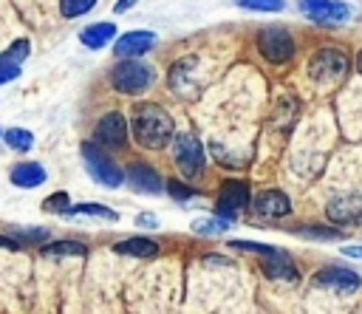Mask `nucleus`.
<instances>
[{
  "mask_svg": "<svg viewBox=\"0 0 362 314\" xmlns=\"http://www.w3.org/2000/svg\"><path fill=\"white\" fill-rule=\"evenodd\" d=\"M11 184L14 187H23V190H34L45 181V167L37 164V161H20L11 167Z\"/></svg>",
  "mask_w": 362,
  "mask_h": 314,
  "instance_id": "2eb2a0df",
  "label": "nucleus"
},
{
  "mask_svg": "<svg viewBox=\"0 0 362 314\" xmlns=\"http://www.w3.org/2000/svg\"><path fill=\"white\" fill-rule=\"evenodd\" d=\"M3 141H6L11 150L25 153V150H31V144H34V133L25 130V127H8V130L3 133Z\"/></svg>",
  "mask_w": 362,
  "mask_h": 314,
  "instance_id": "aec40b11",
  "label": "nucleus"
},
{
  "mask_svg": "<svg viewBox=\"0 0 362 314\" xmlns=\"http://www.w3.org/2000/svg\"><path fill=\"white\" fill-rule=\"evenodd\" d=\"M167 192H170V198H173V201H181V204H184V201H189V198L195 195V190H192V187H187V184H184V181H178V178H170V181H167Z\"/></svg>",
  "mask_w": 362,
  "mask_h": 314,
  "instance_id": "c85d7f7f",
  "label": "nucleus"
},
{
  "mask_svg": "<svg viewBox=\"0 0 362 314\" xmlns=\"http://www.w3.org/2000/svg\"><path fill=\"white\" fill-rule=\"evenodd\" d=\"M113 37H116V23H90L88 28H82V31H79L82 45H88L90 51L105 48Z\"/></svg>",
  "mask_w": 362,
  "mask_h": 314,
  "instance_id": "f3484780",
  "label": "nucleus"
},
{
  "mask_svg": "<svg viewBox=\"0 0 362 314\" xmlns=\"http://www.w3.org/2000/svg\"><path fill=\"white\" fill-rule=\"evenodd\" d=\"M297 235H303V238H320V240H337V238H339V229H328V226H314V223H308V226H300Z\"/></svg>",
  "mask_w": 362,
  "mask_h": 314,
  "instance_id": "bb28decb",
  "label": "nucleus"
},
{
  "mask_svg": "<svg viewBox=\"0 0 362 314\" xmlns=\"http://www.w3.org/2000/svg\"><path fill=\"white\" fill-rule=\"evenodd\" d=\"M255 212L260 218H283L291 212V201L280 190H263L255 195Z\"/></svg>",
  "mask_w": 362,
  "mask_h": 314,
  "instance_id": "4468645a",
  "label": "nucleus"
},
{
  "mask_svg": "<svg viewBox=\"0 0 362 314\" xmlns=\"http://www.w3.org/2000/svg\"><path fill=\"white\" fill-rule=\"evenodd\" d=\"M156 34L153 31H127L116 40L113 45V54L122 57V59H139L141 54H147L153 45H156Z\"/></svg>",
  "mask_w": 362,
  "mask_h": 314,
  "instance_id": "f8f14e48",
  "label": "nucleus"
},
{
  "mask_svg": "<svg viewBox=\"0 0 362 314\" xmlns=\"http://www.w3.org/2000/svg\"><path fill=\"white\" fill-rule=\"evenodd\" d=\"M0 249H20V240L8 238V235H0Z\"/></svg>",
  "mask_w": 362,
  "mask_h": 314,
  "instance_id": "473e14b6",
  "label": "nucleus"
},
{
  "mask_svg": "<svg viewBox=\"0 0 362 314\" xmlns=\"http://www.w3.org/2000/svg\"><path fill=\"white\" fill-rule=\"evenodd\" d=\"M300 11L320 25H339L351 17V6L342 0H300Z\"/></svg>",
  "mask_w": 362,
  "mask_h": 314,
  "instance_id": "0eeeda50",
  "label": "nucleus"
},
{
  "mask_svg": "<svg viewBox=\"0 0 362 314\" xmlns=\"http://www.w3.org/2000/svg\"><path fill=\"white\" fill-rule=\"evenodd\" d=\"M124 141H127V119L119 110H107L93 127V144L119 150V147H124Z\"/></svg>",
  "mask_w": 362,
  "mask_h": 314,
  "instance_id": "423d86ee",
  "label": "nucleus"
},
{
  "mask_svg": "<svg viewBox=\"0 0 362 314\" xmlns=\"http://www.w3.org/2000/svg\"><path fill=\"white\" fill-rule=\"evenodd\" d=\"M17 76H20V65H11V68H0V85L11 82V79H17Z\"/></svg>",
  "mask_w": 362,
  "mask_h": 314,
  "instance_id": "2f4dec72",
  "label": "nucleus"
},
{
  "mask_svg": "<svg viewBox=\"0 0 362 314\" xmlns=\"http://www.w3.org/2000/svg\"><path fill=\"white\" fill-rule=\"evenodd\" d=\"M0 136H3V133H0Z\"/></svg>",
  "mask_w": 362,
  "mask_h": 314,
  "instance_id": "4c0bfd02",
  "label": "nucleus"
},
{
  "mask_svg": "<svg viewBox=\"0 0 362 314\" xmlns=\"http://www.w3.org/2000/svg\"><path fill=\"white\" fill-rule=\"evenodd\" d=\"M325 215L334 223H359L362 221V195H337L325 204Z\"/></svg>",
  "mask_w": 362,
  "mask_h": 314,
  "instance_id": "ddd939ff",
  "label": "nucleus"
},
{
  "mask_svg": "<svg viewBox=\"0 0 362 314\" xmlns=\"http://www.w3.org/2000/svg\"><path fill=\"white\" fill-rule=\"evenodd\" d=\"M229 218H223V215H218V218H198V221H192V232H198V235H223L226 229H229Z\"/></svg>",
  "mask_w": 362,
  "mask_h": 314,
  "instance_id": "412c9836",
  "label": "nucleus"
},
{
  "mask_svg": "<svg viewBox=\"0 0 362 314\" xmlns=\"http://www.w3.org/2000/svg\"><path fill=\"white\" fill-rule=\"evenodd\" d=\"M42 255H48V257H65V255L82 257V255H85V243H79V240H54V243H42Z\"/></svg>",
  "mask_w": 362,
  "mask_h": 314,
  "instance_id": "6ab92c4d",
  "label": "nucleus"
},
{
  "mask_svg": "<svg viewBox=\"0 0 362 314\" xmlns=\"http://www.w3.org/2000/svg\"><path fill=\"white\" fill-rule=\"evenodd\" d=\"M130 130H133V139L147 147V150H161L173 141L175 136V124H173V116L156 105V102H139L133 110H130Z\"/></svg>",
  "mask_w": 362,
  "mask_h": 314,
  "instance_id": "f257e3e1",
  "label": "nucleus"
},
{
  "mask_svg": "<svg viewBox=\"0 0 362 314\" xmlns=\"http://www.w3.org/2000/svg\"><path fill=\"white\" fill-rule=\"evenodd\" d=\"M229 249H240V252H255L260 257H269L277 252V246H269V243H255V240H229Z\"/></svg>",
  "mask_w": 362,
  "mask_h": 314,
  "instance_id": "393cba45",
  "label": "nucleus"
},
{
  "mask_svg": "<svg viewBox=\"0 0 362 314\" xmlns=\"http://www.w3.org/2000/svg\"><path fill=\"white\" fill-rule=\"evenodd\" d=\"M71 212L74 215H93L102 221H119V212L110 207H102V204H76V207H71Z\"/></svg>",
  "mask_w": 362,
  "mask_h": 314,
  "instance_id": "5701e85b",
  "label": "nucleus"
},
{
  "mask_svg": "<svg viewBox=\"0 0 362 314\" xmlns=\"http://www.w3.org/2000/svg\"><path fill=\"white\" fill-rule=\"evenodd\" d=\"M110 85L124 96H141L153 85V68L141 59H122L110 71Z\"/></svg>",
  "mask_w": 362,
  "mask_h": 314,
  "instance_id": "f03ea898",
  "label": "nucleus"
},
{
  "mask_svg": "<svg viewBox=\"0 0 362 314\" xmlns=\"http://www.w3.org/2000/svg\"><path fill=\"white\" fill-rule=\"evenodd\" d=\"M82 161H85V170L90 173V178L99 181L102 187H110V190L122 187V181H124L122 167H119L107 153H102L99 144L85 141V144H82Z\"/></svg>",
  "mask_w": 362,
  "mask_h": 314,
  "instance_id": "20e7f679",
  "label": "nucleus"
},
{
  "mask_svg": "<svg viewBox=\"0 0 362 314\" xmlns=\"http://www.w3.org/2000/svg\"><path fill=\"white\" fill-rule=\"evenodd\" d=\"M257 51L272 65H283L294 57V37L283 25H266L257 31Z\"/></svg>",
  "mask_w": 362,
  "mask_h": 314,
  "instance_id": "39448f33",
  "label": "nucleus"
},
{
  "mask_svg": "<svg viewBox=\"0 0 362 314\" xmlns=\"http://www.w3.org/2000/svg\"><path fill=\"white\" fill-rule=\"evenodd\" d=\"M124 181L130 184V190L144 192V195H156V192L164 190V178H161V173H158L156 167L144 164V161H133V164L127 167V173H124Z\"/></svg>",
  "mask_w": 362,
  "mask_h": 314,
  "instance_id": "9d476101",
  "label": "nucleus"
},
{
  "mask_svg": "<svg viewBox=\"0 0 362 314\" xmlns=\"http://www.w3.org/2000/svg\"><path fill=\"white\" fill-rule=\"evenodd\" d=\"M238 6L243 8H252V11H283V0H235Z\"/></svg>",
  "mask_w": 362,
  "mask_h": 314,
  "instance_id": "c756f323",
  "label": "nucleus"
},
{
  "mask_svg": "<svg viewBox=\"0 0 362 314\" xmlns=\"http://www.w3.org/2000/svg\"><path fill=\"white\" fill-rule=\"evenodd\" d=\"M136 6V0H116V6H113V11L116 14H124L127 8H133Z\"/></svg>",
  "mask_w": 362,
  "mask_h": 314,
  "instance_id": "f704fd0d",
  "label": "nucleus"
},
{
  "mask_svg": "<svg viewBox=\"0 0 362 314\" xmlns=\"http://www.w3.org/2000/svg\"><path fill=\"white\" fill-rule=\"evenodd\" d=\"M246 204H249V184H246V181L229 178V181L221 184V190H218V212H221L223 218L232 221Z\"/></svg>",
  "mask_w": 362,
  "mask_h": 314,
  "instance_id": "1a4fd4ad",
  "label": "nucleus"
},
{
  "mask_svg": "<svg viewBox=\"0 0 362 314\" xmlns=\"http://www.w3.org/2000/svg\"><path fill=\"white\" fill-rule=\"evenodd\" d=\"M42 207H45L48 212L68 215V212H71V198H68V192H54V195H48V198L42 201Z\"/></svg>",
  "mask_w": 362,
  "mask_h": 314,
  "instance_id": "a878e982",
  "label": "nucleus"
},
{
  "mask_svg": "<svg viewBox=\"0 0 362 314\" xmlns=\"http://www.w3.org/2000/svg\"><path fill=\"white\" fill-rule=\"evenodd\" d=\"M356 68H359V74H362V51L356 54Z\"/></svg>",
  "mask_w": 362,
  "mask_h": 314,
  "instance_id": "e433bc0d",
  "label": "nucleus"
},
{
  "mask_svg": "<svg viewBox=\"0 0 362 314\" xmlns=\"http://www.w3.org/2000/svg\"><path fill=\"white\" fill-rule=\"evenodd\" d=\"M28 40H17V42H11L3 54H0V68H11V65H20L25 57H28Z\"/></svg>",
  "mask_w": 362,
  "mask_h": 314,
  "instance_id": "4be33fe9",
  "label": "nucleus"
},
{
  "mask_svg": "<svg viewBox=\"0 0 362 314\" xmlns=\"http://www.w3.org/2000/svg\"><path fill=\"white\" fill-rule=\"evenodd\" d=\"M342 255H348V257H356V260H362V246H356V243H348V246L342 249Z\"/></svg>",
  "mask_w": 362,
  "mask_h": 314,
  "instance_id": "72a5a7b5",
  "label": "nucleus"
},
{
  "mask_svg": "<svg viewBox=\"0 0 362 314\" xmlns=\"http://www.w3.org/2000/svg\"><path fill=\"white\" fill-rule=\"evenodd\" d=\"M263 272L272 280H297V266L291 263V257L283 249H277L274 255L263 257Z\"/></svg>",
  "mask_w": 362,
  "mask_h": 314,
  "instance_id": "dca6fc26",
  "label": "nucleus"
},
{
  "mask_svg": "<svg viewBox=\"0 0 362 314\" xmlns=\"http://www.w3.org/2000/svg\"><path fill=\"white\" fill-rule=\"evenodd\" d=\"M93 6H96V0H59V11H62V17H68V20L88 14Z\"/></svg>",
  "mask_w": 362,
  "mask_h": 314,
  "instance_id": "b1692460",
  "label": "nucleus"
},
{
  "mask_svg": "<svg viewBox=\"0 0 362 314\" xmlns=\"http://www.w3.org/2000/svg\"><path fill=\"white\" fill-rule=\"evenodd\" d=\"M11 235L23 243H45L48 240V229L45 226H34V229H11Z\"/></svg>",
  "mask_w": 362,
  "mask_h": 314,
  "instance_id": "cd10ccee",
  "label": "nucleus"
},
{
  "mask_svg": "<svg viewBox=\"0 0 362 314\" xmlns=\"http://www.w3.org/2000/svg\"><path fill=\"white\" fill-rule=\"evenodd\" d=\"M314 283L322 289H331L337 294H351L359 289V274L354 269H342V266H325L314 274Z\"/></svg>",
  "mask_w": 362,
  "mask_h": 314,
  "instance_id": "9b49d317",
  "label": "nucleus"
},
{
  "mask_svg": "<svg viewBox=\"0 0 362 314\" xmlns=\"http://www.w3.org/2000/svg\"><path fill=\"white\" fill-rule=\"evenodd\" d=\"M170 144H173V161L181 170V175L198 178L201 170H204V164H206V153H204V144L198 141V136H192V133H175Z\"/></svg>",
  "mask_w": 362,
  "mask_h": 314,
  "instance_id": "7ed1b4c3",
  "label": "nucleus"
},
{
  "mask_svg": "<svg viewBox=\"0 0 362 314\" xmlns=\"http://www.w3.org/2000/svg\"><path fill=\"white\" fill-rule=\"evenodd\" d=\"M136 226H141V229H156V226H158V218H156L153 212H139V215H136Z\"/></svg>",
  "mask_w": 362,
  "mask_h": 314,
  "instance_id": "7c9ffc66",
  "label": "nucleus"
},
{
  "mask_svg": "<svg viewBox=\"0 0 362 314\" xmlns=\"http://www.w3.org/2000/svg\"><path fill=\"white\" fill-rule=\"evenodd\" d=\"M204 260H206V263H218V266H232V260H229V257H215V255H206Z\"/></svg>",
  "mask_w": 362,
  "mask_h": 314,
  "instance_id": "c9c22d12",
  "label": "nucleus"
},
{
  "mask_svg": "<svg viewBox=\"0 0 362 314\" xmlns=\"http://www.w3.org/2000/svg\"><path fill=\"white\" fill-rule=\"evenodd\" d=\"M113 249L119 255H133V257H150L158 252V243L150 240V238H127V240H119L113 243Z\"/></svg>",
  "mask_w": 362,
  "mask_h": 314,
  "instance_id": "a211bd4d",
  "label": "nucleus"
},
{
  "mask_svg": "<svg viewBox=\"0 0 362 314\" xmlns=\"http://www.w3.org/2000/svg\"><path fill=\"white\" fill-rule=\"evenodd\" d=\"M348 71V57L337 48H320L311 59H308V74L320 82H334Z\"/></svg>",
  "mask_w": 362,
  "mask_h": 314,
  "instance_id": "6e6552de",
  "label": "nucleus"
}]
</instances>
